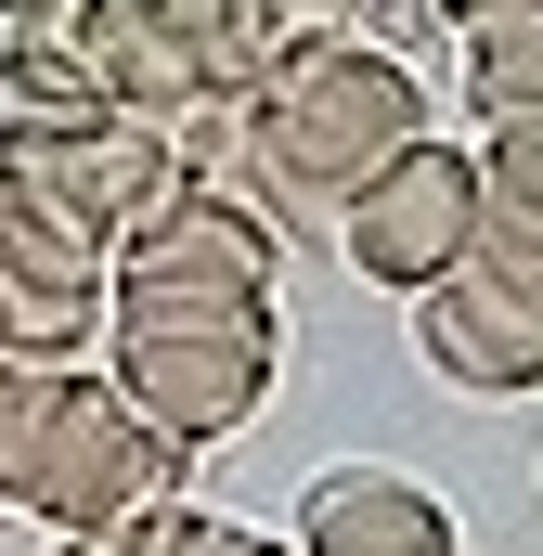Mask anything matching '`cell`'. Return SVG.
I'll return each instance as SVG.
<instances>
[{"label":"cell","instance_id":"obj_1","mask_svg":"<svg viewBox=\"0 0 543 556\" xmlns=\"http://www.w3.org/2000/svg\"><path fill=\"white\" fill-rule=\"evenodd\" d=\"M427 142V78H414V52L389 39H363V26H337V39H285L260 78V104H247V207H260L272 233H324L337 247V207L402 155Z\"/></svg>","mask_w":543,"mask_h":556},{"label":"cell","instance_id":"obj_2","mask_svg":"<svg viewBox=\"0 0 543 556\" xmlns=\"http://www.w3.org/2000/svg\"><path fill=\"white\" fill-rule=\"evenodd\" d=\"M104 376L130 389V415H155L168 440L220 453L272 415L285 389V298H233V285H117V337Z\"/></svg>","mask_w":543,"mask_h":556},{"label":"cell","instance_id":"obj_3","mask_svg":"<svg viewBox=\"0 0 543 556\" xmlns=\"http://www.w3.org/2000/svg\"><path fill=\"white\" fill-rule=\"evenodd\" d=\"M479 207H492L479 142H402V155L337 207V260L363 285H389V298H427V285H453L479 260Z\"/></svg>","mask_w":543,"mask_h":556},{"label":"cell","instance_id":"obj_4","mask_svg":"<svg viewBox=\"0 0 543 556\" xmlns=\"http://www.w3.org/2000/svg\"><path fill=\"white\" fill-rule=\"evenodd\" d=\"M117 337V247L0 194V363H104Z\"/></svg>","mask_w":543,"mask_h":556},{"label":"cell","instance_id":"obj_5","mask_svg":"<svg viewBox=\"0 0 543 556\" xmlns=\"http://www.w3.org/2000/svg\"><path fill=\"white\" fill-rule=\"evenodd\" d=\"M117 285H233V298H285V233L247 194L181 181L168 207H142L117 233Z\"/></svg>","mask_w":543,"mask_h":556},{"label":"cell","instance_id":"obj_6","mask_svg":"<svg viewBox=\"0 0 543 556\" xmlns=\"http://www.w3.org/2000/svg\"><path fill=\"white\" fill-rule=\"evenodd\" d=\"M414 363L453 389V402H531L543 389V311L505 298L492 273H453L414 298Z\"/></svg>","mask_w":543,"mask_h":556},{"label":"cell","instance_id":"obj_7","mask_svg":"<svg viewBox=\"0 0 543 556\" xmlns=\"http://www.w3.org/2000/svg\"><path fill=\"white\" fill-rule=\"evenodd\" d=\"M285 544L298 556H466V531H453V505L427 479H402V466H324L298 492Z\"/></svg>","mask_w":543,"mask_h":556},{"label":"cell","instance_id":"obj_8","mask_svg":"<svg viewBox=\"0 0 543 556\" xmlns=\"http://www.w3.org/2000/svg\"><path fill=\"white\" fill-rule=\"evenodd\" d=\"M65 26H78V52H91V78H104L117 117L181 130V117L207 104V52H194L168 13H142V0H65Z\"/></svg>","mask_w":543,"mask_h":556},{"label":"cell","instance_id":"obj_9","mask_svg":"<svg viewBox=\"0 0 543 556\" xmlns=\"http://www.w3.org/2000/svg\"><path fill=\"white\" fill-rule=\"evenodd\" d=\"M104 78L65 26V0H39L26 26H0V142H52V130H104Z\"/></svg>","mask_w":543,"mask_h":556},{"label":"cell","instance_id":"obj_10","mask_svg":"<svg viewBox=\"0 0 543 556\" xmlns=\"http://www.w3.org/2000/svg\"><path fill=\"white\" fill-rule=\"evenodd\" d=\"M453 65H466V117H543V13H466Z\"/></svg>","mask_w":543,"mask_h":556},{"label":"cell","instance_id":"obj_11","mask_svg":"<svg viewBox=\"0 0 543 556\" xmlns=\"http://www.w3.org/2000/svg\"><path fill=\"white\" fill-rule=\"evenodd\" d=\"M466 273H492L505 298H531V311H543V207L492 194V207H479V260H466Z\"/></svg>","mask_w":543,"mask_h":556},{"label":"cell","instance_id":"obj_12","mask_svg":"<svg viewBox=\"0 0 543 556\" xmlns=\"http://www.w3.org/2000/svg\"><path fill=\"white\" fill-rule=\"evenodd\" d=\"M479 181L543 207V117H479Z\"/></svg>","mask_w":543,"mask_h":556},{"label":"cell","instance_id":"obj_13","mask_svg":"<svg viewBox=\"0 0 543 556\" xmlns=\"http://www.w3.org/2000/svg\"><path fill=\"white\" fill-rule=\"evenodd\" d=\"M104 556H220V518L181 492V505H142L130 531H104Z\"/></svg>","mask_w":543,"mask_h":556},{"label":"cell","instance_id":"obj_14","mask_svg":"<svg viewBox=\"0 0 543 556\" xmlns=\"http://www.w3.org/2000/svg\"><path fill=\"white\" fill-rule=\"evenodd\" d=\"M220 556H298L285 531H247V518H220Z\"/></svg>","mask_w":543,"mask_h":556},{"label":"cell","instance_id":"obj_15","mask_svg":"<svg viewBox=\"0 0 543 556\" xmlns=\"http://www.w3.org/2000/svg\"><path fill=\"white\" fill-rule=\"evenodd\" d=\"M440 13H453V26H466V13H492V0H440Z\"/></svg>","mask_w":543,"mask_h":556},{"label":"cell","instance_id":"obj_16","mask_svg":"<svg viewBox=\"0 0 543 556\" xmlns=\"http://www.w3.org/2000/svg\"><path fill=\"white\" fill-rule=\"evenodd\" d=\"M26 13H39V0H0V26H26Z\"/></svg>","mask_w":543,"mask_h":556},{"label":"cell","instance_id":"obj_17","mask_svg":"<svg viewBox=\"0 0 543 556\" xmlns=\"http://www.w3.org/2000/svg\"><path fill=\"white\" fill-rule=\"evenodd\" d=\"M492 13H543V0H492Z\"/></svg>","mask_w":543,"mask_h":556},{"label":"cell","instance_id":"obj_18","mask_svg":"<svg viewBox=\"0 0 543 556\" xmlns=\"http://www.w3.org/2000/svg\"><path fill=\"white\" fill-rule=\"evenodd\" d=\"M52 556H104V544H52Z\"/></svg>","mask_w":543,"mask_h":556}]
</instances>
